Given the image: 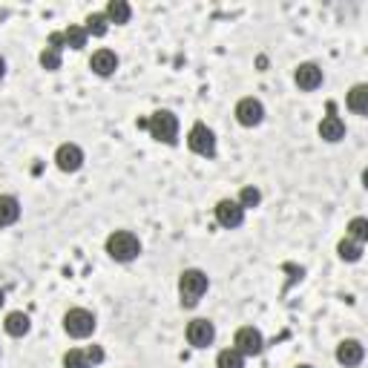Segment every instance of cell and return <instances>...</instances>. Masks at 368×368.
<instances>
[{"label":"cell","instance_id":"1","mask_svg":"<svg viewBox=\"0 0 368 368\" xmlns=\"http://www.w3.org/2000/svg\"><path fill=\"white\" fill-rule=\"evenodd\" d=\"M210 288V279L205 271H199V267H187V271H182L179 277V297H182V305L184 308H196L199 305V300L207 293Z\"/></svg>","mask_w":368,"mask_h":368},{"label":"cell","instance_id":"2","mask_svg":"<svg viewBox=\"0 0 368 368\" xmlns=\"http://www.w3.org/2000/svg\"><path fill=\"white\" fill-rule=\"evenodd\" d=\"M104 248H107L110 259H115V262H133L141 253V242L133 230H115V233L107 236Z\"/></svg>","mask_w":368,"mask_h":368},{"label":"cell","instance_id":"3","mask_svg":"<svg viewBox=\"0 0 368 368\" xmlns=\"http://www.w3.org/2000/svg\"><path fill=\"white\" fill-rule=\"evenodd\" d=\"M147 133H150L156 141L173 147L179 141V118H176V112L156 110L150 118H147Z\"/></svg>","mask_w":368,"mask_h":368},{"label":"cell","instance_id":"4","mask_svg":"<svg viewBox=\"0 0 368 368\" xmlns=\"http://www.w3.org/2000/svg\"><path fill=\"white\" fill-rule=\"evenodd\" d=\"M64 331L72 339H87L95 331V314L87 308H69L64 314Z\"/></svg>","mask_w":368,"mask_h":368},{"label":"cell","instance_id":"5","mask_svg":"<svg viewBox=\"0 0 368 368\" xmlns=\"http://www.w3.org/2000/svg\"><path fill=\"white\" fill-rule=\"evenodd\" d=\"M187 147L196 156H202V159H213L216 156V135H213V130L205 124V121H196V124L190 127Z\"/></svg>","mask_w":368,"mask_h":368},{"label":"cell","instance_id":"6","mask_svg":"<svg viewBox=\"0 0 368 368\" xmlns=\"http://www.w3.org/2000/svg\"><path fill=\"white\" fill-rule=\"evenodd\" d=\"M233 348L242 354V357H259L265 351V337L259 328L253 325H242L233 337Z\"/></svg>","mask_w":368,"mask_h":368},{"label":"cell","instance_id":"7","mask_svg":"<svg viewBox=\"0 0 368 368\" xmlns=\"http://www.w3.org/2000/svg\"><path fill=\"white\" fill-rule=\"evenodd\" d=\"M55 164H58L61 173H78V170L84 167V150L78 144L66 141L55 150Z\"/></svg>","mask_w":368,"mask_h":368},{"label":"cell","instance_id":"8","mask_svg":"<svg viewBox=\"0 0 368 368\" xmlns=\"http://www.w3.org/2000/svg\"><path fill=\"white\" fill-rule=\"evenodd\" d=\"M213 213H216V222L222 225V228H228V230H236L244 222V210L239 207L236 199H222L213 207Z\"/></svg>","mask_w":368,"mask_h":368},{"label":"cell","instance_id":"9","mask_svg":"<svg viewBox=\"0 0 368 368\" xmlns=\"http://www.w3.org/2000/svg\"><path fill=\"white\" fill-rule=\"evenodd\" d=\"M236 121L242 127H259L265 121V107L259 98H242L236 104Z\"/></svg>","mask_w":368,"mask_h":368},{"label":"cell","instance_id":"10","mask_svg":"<svg viewBox=\"0 0 368 368\" xmlns=\"http://www.w3.org/2000/svg\"><path fill=\"white\" fill-rule=\"evenodd\" d=\"M184 334H187V342L193 348H207V346H213V339H216V325L210 320H193Z\"/></svg>","mask_w":368,"mask_h":368},{"label":"cell","instance_id":"11","mask_svg":"<svg viewBox=\"0 0 368 368\" xmlns=\"http://www.w3.org/2000/svg\"><path fill=\"white\" fill-rule=\"evenodd\" d=\"M365 360V346L360 339H342L337 346V362L342 368H357Z\"/></svg>","mask_w":368,"mask_h":368},{"label":"cell","instance_id":"12","mask_svg":"<svg viewBox=\"0 0 368 368\" xmlns=\"http://www.w3.org/2000/svg\"><path fill=\"white\" fill-rule=\"evenodd\" d=\"M293 81H297V87L302 92H314V89H320L323 87V69L316 66V64H300L297 72H293Z\"/></svg>","mask_w":368,"mask_h":368},{"label":"cell","instance_id":"13","mask_svg":"<svg viewBox=\"0 0 368 368\" xmlns=\"http://www.w3.org/2000/svg\"><path fill=\"white\" fill-rule=\"evenodd\" d=\"M89 69L98 78H110L118 69V55L112 49H98V52H92V58H89Z\"/></svg>","mask_w":368,"mask_h":368},{"label":"cell","instance_id":"14","mask_svg":"<svg viewBox=\"0 0 368 368\" xmlns=\"http://www.w3.org/2000/svg\"><path fill=\"white\" fill-rule=\"evenodd\" d=\"M320 138L328 141V144H337L346 138V121H342L339 115H325L320 121Z\"/></svg>","mask_w":368,"mask_h":368},{"label":"cell","instance_id":"15","mask_svg":"<svg viewBox=\"0 0 368 368\" xmlns=\"http://www.w3.org/2000/svg\"><path fill=\"white\" fill-rule=\"evenodd\" d=\"M29 328H32L29 314H23V311H12V314H6V320H3V331H6L9 337L20 339V337H27V334H29Z\"/></svg>","mask_w":368,"mask_h":368},{"label":"cell","instance_id":"16","mask_svg":"<svg viewBox=\"0 0 368 368\" xmlns=\"http://www.w3.org/2000/svg\"><path fill=\"white\" fill-rule=\"evenodd\" d=\"M104 15L110 23H115V27H124V23H130V17H133V9H130L127 0H110Z\"/></svg>","mask_w":368,"mask_h":368},{"label":"cell","instance_id":"17","mask_svg":"<svg viewBox=\"0 0 368 368\" xmlns=\"http://www.w3.org/2000/svg\"><path fill=\"white\" fill-rule=\"evenodd\" d=\"M20 219V202L15 196H0V228H9Z\"/></svg>","mask_w":368,"mask_h":368},{"label":"cell","instance_id":"18","mask_svg":"<svg viewBox=\"0 0 368 368\" xmlns=\"http://www.w3.org/2000/svg\"><path fill=\"white\" fill-rule=\"evenodd\" d=\"M346 104H348L351 112L365 115V112H368V84H357V87H351V92H348V98H346Z\"/></svg>","mask_w":368,"mask_h":368},{"label":"cell","instance_id":"19","mask_svg":"<svg viewBox=\"0 0 368 368\" xmlns=\"http://www.w3.org/2000/svg\"><path fill=\"white\" fill-rule=\"evenodd\" d=\"M87 35H92V38H104L107 32H110V20H107V15L104 12H92V15H87Z\"/></svg>","mask_w":368,"mask_h":368},{"label":"cell","instance_id":"20","mask_svg":"<svg viewBox=\"0 0 368 368\" xmlns=\"http://www.w3.org/2000/svg\"><path fill=\"white\" fill-rule=\"evenodd\" d=\"M87 29L84 27H78V23H72V27H66L64 29V41H66V46L69 49H75V52H78V49H84L87 46Z\"/></svg>","mask_w":368,"mask_h":368},{"label":"cell","instance_id":"21","mask_svg":"<svg viewBox=\"0 0 368 368\" xmlns=\"http://www.w3.org/2000/svg\"><path fill=\"white\" fill-rule=\"evenodd\" d=\"M239 207L242 210H253V207H259L262 205V193H259V187H253V184H248V187H242L239 190Z\"/></svg>","mask_w":368,"mask_h":368},{"label":"cell","instance_id":"22","mask_svg":"<svg viewBox=\"0 0 368 368\" xmlns=\"http://www.w3.org/2000/svg\"><path fill=\"white\" fill-rule=\"evenodd\" d=\"M337 253H339V259H346V262H357V259L362 256V244L346 236V239H339V244H337Z\"/></svg>","mask_w":368,"mask_h":368},{"label":"cell","instance_id":"23","mask_svg":"<svg viewBox=\"0 0 368 368\" xmlns=\"http://www.w3.org/2000/svg\"><path fill=\"white\" fill-rule=\"evenodd\" d=\"M216 368H244V357L230 346L216 354Z\"/></svg>","mask_w":368,"mask_h":368},{"label":"cell","instance_id":"24","mask_svg":"<svg viewBox=\"0 0 368 368\" xmlns=\"http://www.w3.org/2000/svg\"><path fill=\"white\" fill-rule=\"evenodd\" d=\"M346 236H348V239H354V242H360V244H365V242H368V219H365V216L351 219Z\"/></svg>","mask_w":368,"mask_h":368},{"label":"cell","instance_id":"25","mask_svg":"<svg viewBox=\"0 0 368 368\" xmlns=\"http://www.w3.org/2000/svg\"><path fill=\"white\" fill-rule=\"evenodd\" d=\"M64 368H89L87 354H84L81 348H69V351L64 354Z\"/></svg>","mask_w":368,"mask_h":368},{"label":"cell","instance_id":"26","mask_svg":"<svg viewBox=\"0 0 368 368\" xmlns=\"http://www.w3.org/2000/svg\"><path fill=\"white\" fill-rule=\"evenodd\" d=\"M41 66L46 69V72H58L61 69V52H55V49H43L41 52Z\"/></svg>","mask_w":368,"mask_h":368},{"label":"cell","instance_id":"27","mask_svg":"<svg viewBox=\"0 0 368 368\" xmlns=\"http://www.w3.org/2000/svg\"><path fill=\"white\" fill-rule=\"evenodd\" d=\"M84 354H87V362L89 365H101L104 362V348L101 346H89Z\"/></svg>","mask_w":368,"mask_h":368},{"label":"cell","instance_id":"28","mask_svg":"<svg viewBox=\"0 0 368 368\" xmlns=\"http://www.w3.org/2000/svg\"><path fill=\"white\" fill-rule=\"evenodd\" d=\"M46 46H49V49H55V52H61V49H66L64 32H49V38H46Z\"/></svg>","mask_w":368,"mask_h":368},{"label":"cell","instance_id":"29","mask_svg":"<svg viewBox=\"0 0 368 368\" xmlns=\"http://www.w3.org/2000/svg\"><path fill=\"white\" fill-rule=\"evenodd\" d=\"M3 75H6V61H3V55H0V81H3Z\"/></svg>","mask_w":368,"mask_h":368},{"label":"cell","instance_id":"30","mask_svg":"<svg viewBox=\"0 0 368 368\" xmlns=\"http://www.w3.org/2000/svg\"><path fill=\"white\" fill-rule=\"evenodd\" d=\"M3 302H6V290L0 288V308H3Z\"/></svg>","mask_w":368,"mask_h":368},{"label":"cell","instance_id":"31","mask_svg":"<svg viewBox=\"0 0 368 368\" xmlns=\"http://www.w3.org/2000/svg\"><path fill=\"white\" fill-rule=\"evenodd\" d=\"M297 368H314V365H297Z\"/></svg>","mask_w":368,"mask_h":368}]
</instances>
